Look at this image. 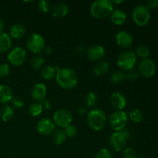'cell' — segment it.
<instances>
[{"label": "cell", "mask_w": 158, "mask_h": 158, "mask_svg": "<svg viewBox=\"0 0 158 158\" xmlns=\"http://www.w3.org/2000/svg\"><path fill=\"white\" fill-rule=\"evenodd\" d=\"M73 120V115L66 109L58 110L53 114V122L60 127L66 128V127L71 124Z\"/></svg>", "instance_id": "obj_9"}, {"label": "cell", "mask_w": 158, "mask_h": 158, "mask_svg": "<svg viewBox=\"0 0 158 158\" xmlns=\"http://www.w3.org/2000/svg\"><path fill=\"white\" fill-rule=\"evenodd\" d=\"M14 111L11 106L5 105L0 110V117L4 122H9L13 118Z\"/></svg>", "instance_id": "obj_24"}, {"label": "cell", "mask_w": 158, "mask_h": 158, "mask_svg": "<svg viewBox=\"0 0 158 158\" xmlns=\"http://www.w3.org/2000/svg\"><path fill=\"white\" fill-rule=\"evenodd\" d=\"M114 6L109 0H97L90 7V13L94 18L102 19L109 16L114 11Z\"/></svg>", "instance_id": "obj_2"}, {"label": "cell", "mask_w": 158, "mask_h": 158, "mask_svg": "<svg viewBox=\"0 0 158 158\" xmlns=\"http://www.w3.org/2000/svg\"><path fill=\"white\" fill-rule=\"evenodd\" d=\"M123 158H138L137 151L131 147L126 148L123 150Z\"/></svg>", "instance_id": "obj_34"}, {"label": "cell", "mask_w": 158, "mask_h": 158, "mask_svg": "<svg viewBox=\"0 0 158 158\" xmlns=\"http://www.w3.org/2000/svg\"><path fill=\"white\" fill-rule=\"evenodd\" d=\"M133 19L134 23L139 26H144L149 22L151 18L149 9L144 5H138L133 11Z\"/></svg>", "instance_id": "obj_5"}, {"label": "cell", "mask_w": 158, "mask_h": 158, "mask_svg": "<svg viewBox=\"0 0 158 158\" xmlns=\"http://www.w3.org/2000/svg\"><path fill=\"white\" fill-rule=\"evenodd\" d=\"M64 131L67 137H74L77 134V128L71 124L66 127L64 129Z\"/></svg>", "instance_id": "obj_35"}, {"label": "cell", "mask_w": 158, "mask_h": 158, "mask_svg": "<svg viewBox=\"0 0 158 158\" xmlns=\"http://www.w3.org/2000/svg\"><path fill=\"white\" fill-rule=\"evenodd\" d=\"M87 123L94 131H100L106 123V114L100 109L91 110L87 114Z\"/></svg>", "instance_id": "obj_4"}, {"label": "cell", "mask_w": 158, "mask_h": 158, "mask_svg": "<svg viewBox=\"0 0 158 158\" xmlns=\"http://www.w3.org/2000/svg\"><path fill=\"white\" fill-rule=\"evenodd\" d=\"M38 8L43 13H46L51 9V4L47 0H40L38 2Z\"/></svg>", "instance_id": "obj_31"}, {"label": "cell", "mask_w": 158, "mask_h": 158, "mask_svg": "<svg viewBox=\"0 0 158 158\" xmlns=\"http://www.w3.org/2000/svg\"><path fill=\"white\" fill-rule=\"evenodd\" d=\"M66 134H65L64 130L58 129L56 130L52 134V140L53 143L56 145H61L66 140Z\"/></svg>", "instance_id": "obj_23"}, {"label": "cell", "mask_w": 158, "mask_h": 158, "mask_svg": "<svg viewBox=\"0 0 158 158\" xmlns=\"http://www.w3.org/2000/svg\"><path fill=\"white\" fill-rule=\"evenodd\" d=\"M110 103L117 110H123L126 106L127 101L123 94L120 92H114L110 97Z\"/></svg>", "instance_id": "obj_15"}, {"label": "cell", "mask_w": 158, "mask_h": 158, "mask_svg": "<svg viewBox=\"0 0 158 158\" xmlns=\"http://www.w3.org/2000/svg\"><path fill=\"white\" fill-rule=\"evenodd\" d=\"M110 70V64L107 61H100L94 66V73L97 76H103Z\"/></svg>", "instance_id": "obj_22"}, {"label": "cell", "mask_w": 158, "mask_h": 158, "mask_svg": "<svg viewBox=\"0 0 158 158\" xmlns=\"http://www.w3.org/2000/svg\"><path fill=\"white\" fill-rule=\"evenodd\" d=\"M12 105H13L15 108H17V109H20V108L23 107V106H24L25 104L24 100H23V99L21 97H12Z\"/></svg>", "instance_id": "obj_37"}, {"label": "cell", "mask_w": 158, "mask_h": 158, "mask_svg": "<svg viewBox=\"0 0 158 158\" xmlns=\"http://www.w3.org/2000/svg\"><path fill=\"white\" fill-rule=\"evenodd\" d=\"M136 54L140 58L147 59L150 55V49L145 45H140L136 49Z\"/></svg>", "instance_id": "obj_30"}, {"label": "cell", "mask_w": 158, "mask_h": 158, "mask_svg": "<svg viewBox=\"0 0 158 158\" xmlns=\"http://www.w3.org/2000/svg\"><path fill=\"white\" fill-rule=\"evenodd\" d=\"M97 102V95L94 92H89L86 96L87 106H94Z\"/></svg>", "instance_id": "obj_33"}, {"label": "cell", "mask_w": 158, "mask_h": 158, "mask_svg": "<svg viewBox=\"0 0 158 158\" xmlns=\"http://www.w3.org/2000/svg\"><path fill=\"white\" fill-rule=\"evenodd\" d=\"M125 75H126V79L127 78L131 80H136L138 78L139 73L136 69H131L127 71V73H125Z\"/></svg>", "instance_id": "obj_38"}, {"label": "cell", "mask_w": 158, "mask_h": 158, "mask_svg": "<svg viewBox=\"0 0 158 158\" xmlns=\"http://www.w3.org/2000/svg\"><path fill=\"white\" fill-rule=\"evenodd\" d=\"M110 18L114 24L121 26V25L124 24L126 22L127 15L125 12L121 9H116L111 12V14L110 15Z\"/></svg>", "instance_id": "obj_18"}, {"label": "cell", "mask_w": 158, "mask_h": 158, "mask_svg": "<svg viewBox=\"0 0 158 158\" xmlns=\"http://www.w3.org/2000/svg\"><path fill=\"white\" fill-rule=\"evenodd\" d=\"M131 137V131L128 129H123L120 131L114 132L109 139V144L111 148L117 152H120L126 148L127 141Z\"/></svg>", "instance_id": "obj_3"}, {"label": "cell", "mask_w": 158, "mask_h": 158, "mask_svg": "<svg viewBox=\"0 0 158 158\" xmlns=\"http://www.w3.org/2000/svg\"><path fill=\"white\" fill-rule=\"evenodd\" d=\"M46 92L47 89L44 83H40L34 85L31 91V95L36 102H42L46 98Z\"/></svg>", "instance_id": "obj_16"}, {"label": "cell", "mask_w": 158, "mask_h": 158, "mask_svg": "<svg viewBox=\"0 0 158 158\" xmlns=\"http://www.w3.org/2000/svg\"><path fill=\"white\" fill-rule=\"evenodd\" d=\"M111 2V3H112L113 4V6H114V5H117V4H120V3H123V0H120V1H110Z\"/></svg>", "instance_id": "obj_45"}, {"label": "cell", "mask_w": 158, "mask_h": 158, "mask_svg": "<svg viewBox=\"0 0 158 158\" xmlns=\"http://www.w3.org/2000/svg\"><path fill=\"white\" fill-rule=\"evenodd\" d=\"M129 117L132 121L135 123H140L143 120V115L140 110L134 109L129 113Z\"/></svg>", "instance_id": "obj_29"}, {"label": "cell", "mask_w": 158, "mask_h": 158, "mask_svg": "<svg viewBox=\"0 0 158 158\" xmlns=\"http://www.w3.org/2000/svg\"><path fill=\"white\" fill-rule=\"evenodd\" d=\"M111 82L115 84H118V83H123L125 80H126V75L123 71H115L112 73L110 77Z\"/></svg>", "instance_id": "obj_28"}, {"label": "cell", "mask_w": 158, "mask_h": 158, "mask_svg": "<svg viewBox=\"0 0 158 158\" xmlns=\"http://www.w3.org/2000/svg\"><path fill=\"white\" fill-rule=\"evenodd\" d=\"M137 60V56L132 51H124L119 55L117 58L118 66L123 71L134 69Z\"/></svg>", "instance_id": "obj_6"}, {"label": "cell", "mask_w": 158, "mask_h": 158, "mask_svg": "<svg viewBox=\"0 0 158 158\" xmlns=\"http://www.w3.org/2000/svg\"><path fill=\"white\" fill-rule=\"evenodd\" d=\"M10 73L9 66L7 63H1L0 64V78H4L7 77Z\"/></svg>", "instance_id": "obj_36"}, {"label": "cell", "mask_w": 158, "mask_h": 158, "mask_svg": "<svg viewBox=\"0 0 158 158\" xmlns=\"http://www.w3.org/2000/svg\"><path fill=\"white\" fill-rule=\"evenodd\" d=\"M68 12H69L68 6L63 2L57 3L51 7V13H52V16L56 17V18L64 17L65 15H67Z\"/></svg>", "instance_id": "obj_17"}, {"label": "cell", "mask_w": 158, "mask_h": 158, "mask_svg": "<svg viewBox=\"0 0 158 158\" xmlns=\"http://www.w3.org/2000/svg\"><path fill=\"white\" fill-rule=\"evenodd\" d=\"M86 113H87V110H86V108L85 106H80L78 109V114L83 115V114H86Z\"/></svg>", "instance_id": "obj_42"}, {"label": "cell", "mask_w": 158, "mask_h": 158, "mask_svg": "<svg viewBox=\"0 0 158 158\" xmlns=\"http://www.w3.org/2000/svg\"><path fill=\"white\" fill-rule=\"evenodd\" d=\"M156 71V66L154 62L150 59H143L139 63L138 73L146 78H150L154 75Z\"/></svg>", "instance_id": "obj_10"}, {"label": "cell", "mask_w": 158, "mask_h": 158, "mask_svg": "<svg viewBox=\"0 0 158 158\" xmlns=\"http://www.w3.org/2000/svg\"><path fill=\"white\" fill-rule=\"evenodd\" d=\"M94 158H113L110 151L106 148H101L97 151Z\"/></svg>", "instance_id": "obj_32"}, {"label": "cell", "mask_w": 158, "mask_h": 158, "mask_svg": "<svg viewBox=\"0 0 158 158\" xmlns=\"http://www.w3.org/2000/svg\"><path fill=\"white\" fill-rule=\"evenodd\" d=\"M56 125L53 120L49 118L41 119L39 120L36 125V130L40 134L44 136H48L52 134V133L55 131Z\"/></svg>", "instance_id": "obj_12"}, {"label": "cell", "mask_w": 158, "mask_h": 158, "mask_svg": "<svg viewBox=\"0 0 158 158\" xmlns=\"http://www.w3.org/2000/svg\"><path fill=\"white\" fill-rule=\"evenodd\" d=\"M116 41L120 47L127 49L132 46L134 40H133L132 35L129 32L126 31H121L116 35Z\"/></svg>", "instance_id": "obj_14"}, {"label": "cell", "mask_w": 158, "mask_h": 158, "mask_svg": "<svg viewBox=\"0 0 158 158\" xmlns=\"http://www.w3.org/2000/svg\"><path fill=\"white\" fill-rule=\"evenodd\" d=\"M43 107L40 102H34L29 106V112L32 117H38L43 113Z\"/></svg>", "instance_id": "obj_26"}, {"label": "cell", "mask_w": 158, "mask_h": 158, "mask_svg": "<svg viewBox=\"0 0 158 158\" xmlns=\"http://www.w3.org/2000/svg\"><path fill=\"white\" fill-rule=\"evenodd\" d=\"M12 46V40L10 35L7 33H0V52H6L10 49Z\"/></svg>", "instance_id": "obj_21"}, {"label": "cell", "mask_w": 158, "mask_h": 158, "mask_svg": "<svg viewBox=\"0 0 158 158\" xmlns=\"http://www.w3.org/2000/svg\"><path fill=\"white\" fill-rule=\"evenodd\" d=\"M4 28H5V24H4V22L0 19V33L3 32V30H4Z\"/></svg>", "instance_id": "obj_44"}, {"label": "cell", "mask_w": 158, "mask_h": 158, "mask_svg": "<svg viewBox=\"0 0 158 158\" xmlns=\"http://www.w3.org/2000/svg\"><path fill=\"white\" fill-rule=\"evenodd\" d=\"M127 114L123 110H117L110 117V124L115 132L124 129L127 122Z\"/></svg>", "instance_id": "obj_7"}, {"label": "cell", "mask_w": 158, "mask_h": 158, "mask_svg": "<svg viewBox=\"0 0 158 158\" xmlns=\"http://www.w3.org/2000/svg\"><path fill=\"white\" fill-rule=\"evenodd\" d=\"M76 51H77V54H79V55H82V54H83V52H85V49L83 46H77V48L76 49Z\"/></svg>", "instance_id": "obj_41"}, {"label": "cell", "mask_w": 158, "mask_h": 158, "mask_svg": "<svg viewBox=\"0 0 158 158\" xmlns=\"http://www.w3.org/2000/svg\"><path fill=\"white\" fill-rule=\"evenodd\" d=\"M43 50L45 51V52H46V54H50L52 53V48L51 47V46H46Z\"/></svg>", "instance_id": "obj_43"}, {"label": "cell", "mask_w": 158, "mask_h": 158, "mask_svg": "<svg viewBox=\"0 0 158 158\" xmlns=\"http://www.w3.org/2000/svg\"><path fill=\"white\" fill-rule=\"evenodd\" d=\"M56 75V71L55 67L52 66H45L41 70V76L45 80H52Z\"/></svg>", "instance_id": "obj_25"}, {"label": "cell", "mask_w": 158, "mask_h": 158, "mask_svg": "<svg viewBox=\"0 0 158 158\" xmlns=\"http://www.w3.org/2000/svg\"><path fill=\"white\" fill-rule=\"evenodd\" d=\"M146 6L148 9H154L158 6V0H149L147 2Z\"/></svg>", "instance_id": "obj_39"}, {"label": "cell", "mask_w": 158, "mask_h": 158, "mask_svg": "<svg viewBox=\"0 0 158 158\" xmlns=\"http://www.w3.org/2000/svg\"><path fill=\"white\" fill-rule=\"evenodd\" d=\"M56 69V68H55ZM56 81L62 88L71 89L75 87L78 82V75L73 69L70 68L56 69Z\"/></svg>", "instance_id": "obj_1"}, {"label": "cell", "mask_w": 158, "mask_h": 158, "mask_svg": "<svg viewBox=\"0 0 158 158\" xmlns=\"http://www.w3.org/2000/svg\"><path fill=\"white\" fill-rule=\"evenodd\" d=\"M86 55L91 61H100L105 55V49L100 45H94L87 49Z\"/></svg>", "instance_id": "obj_13"}, {"label": "cell", "mask_w": 158, "mask_h": 158, "mask_svg": "<svg viewBox=\"0 0 158 158\" xmlns=\"http://www.w3.org/2000/svg\"><path fill=\"white\" fill-rule=\"evenodd\" d=\"M40 103H42V105H43V107L45 108L46 110H49L51 107V105H50V103H49V100H43L42 102H40Z\"/></svg>", "instance_id": "obj_40"}, {"label": "cell", "mask_w": 158, "mask_h": 158, "mask_svg": "<svg viewBox=\"0 0 158 158\" xmlns=\"http://www.w3.org/2000/svg\"><path fill=\"white\" fill-rule=\"evenodd\" d=\"M25 32H26V29H25L24 26L21 24V23H15V24H14L11 27L10 31H9L10 37L13 39H16V40L21 39L24 35Z\"/></svg>", "instance_id": "obj_20"}, {"label": "cell", "mask_w": 158, "mask_h": 158, "mask_svg": "<svg viewBox=\"0 0 158 158\" xmlns=\"http://www.w3.org/2000/svg\"><path fill=\"white\" fill-rule=\"evenodd\" d=\"M26 59V52L23 48L18 46L14 48L8 55V60L14 66H20Z\"/></svg>", "instance_id": "obj_11"}, {"label": "cell", "mask_w": 158, "mask_h": 158, "mask_svg": "<svg viewBox=\"0 0 158 158\" xmlns=\"http://www.w3.org/2000/svg\"><path fill=\"white\" fill-rule=\"evenodd\" d=\"M44 57L41 55H35L31 59L30 65L34 69H39L44 64Z\"/></svg>", "instance_id": "obj_27"}, {"label": "cell", "mask_w": 158, "mask_h": 158, "mask_svg": "<svg viewBox=\"0 0 158 158\" xmlns=\"http://www.w3.org/2000/svg\"><path fill=\"white\" fill-rule=\"evenodd\" d=\"M26 46H27L28 49L32 53H40L45 48L44 39L40 34L32 33L27 39Z\"/></svg>", "instance_id": "obj_8"}, {"label": "cell", "mask_w": 158, "mask_h": 158, "mask_svg": "<svg viewBox=\"0 0 158 158\" xmlns=\"http://www.w3.org/2000/svg\"><path fill=\"white\" fill-rule=\"evenodd\" d=\"M12 99V91L7 85H0V103L6 104Z\"/></svg>", "instance_id": "obj_19"}]
</instances>
